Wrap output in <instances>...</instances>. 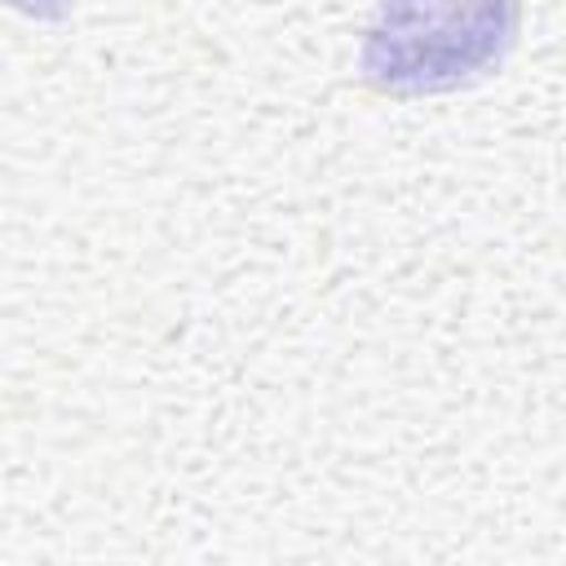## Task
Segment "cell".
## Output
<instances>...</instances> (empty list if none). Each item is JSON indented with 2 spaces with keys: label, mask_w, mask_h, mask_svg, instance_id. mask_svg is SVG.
<instances>
[{
  "label": "cell",
  "mask_w": 566,
  "mask_h": 566,
  "mask_svg": "<svg viewBox=\"0 0 566 566\" xmlns=\"http://www.w3.org/2000/svg\"><path fill=\"white\" fill-rule=\"evenodd\" d=\"M522 0H380L363 75L380 93H447L500 66L513 49Z\"/></svg>",
  "instance_id": "1"
}]
</instances>
